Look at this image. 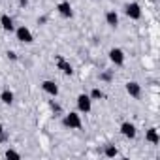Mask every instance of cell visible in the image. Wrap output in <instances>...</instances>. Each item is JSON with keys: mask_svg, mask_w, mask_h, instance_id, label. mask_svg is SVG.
Wrapping results in <instances>:
<instances>
[{"mask_svg": "<svg viewBox=\"0 0 160 160\" xmlns=\"http://www.w3.org/2000/svg\"><path fill=\"white\" fill-rule=\"evenodd\" d=\"M64 126L66 128H70V130H77V128H81V115L79 113H68V115H64Z\"/></svg>", "mask_w": 160, "mask_h": 160, "instance_id": "cell-1", "label": "cell"}, {"mask_svg": "<svg viewBox=\"0 0 160 160\" xmlns=\"http://www.w3.org/2000/svg\"><path fill=\"white\" fill-rule=\"evenodd\" d=\"M77 109L81 111V113H89V111L92 109V100H91L89 94L81 92V94L77 96Z\"/></svg>", "mask_w": 160, "mask_h": 160, "instance_id": "cell-2", "label": "cell"}, {"mask_svg": "<svg viewBox=\"0 0 160 160\" xmlns=\"http://www.w3.org/2000/svg\"><path fill=\"white\" fill-rule=\"evenodd\" d=\"M124 13L130 17V19H141V6L138 4V2H130V4H126L124 6Z\"/></svg>", "mask_w": 160, "mask_h": 160, "instance_id": "cell-3", "label": "cell"}, {"mask_svg": "<svg viewBox=\"0 0 160 160\" xmlns=\"http://www.w3.org/2000/svg\"><path fill=\"white\" fill-rule=\"evenodd\" d=\"M15 36H17V40H19L21 43H32V42H34V36H32V32H30L27 27L15 28Z\"/></svg>", "mask_w": 160, "mask_h": 160, "instance_id": "cell-4", "label": "cell"}, {"mask_svg": "<svg viewBox=\"0 0 160 160\" xmlns=\"http://www.w3.org/2000/svg\"><path fill=\"white\" fill-rule=\"evenodd\" d=\"M109 60L115 64V66H122L124 64V51L119 49V47H113L109 51Z\"/></svg>", "mask_w": 160, "mask_h": 160, "instance_id": "cell-5", "label": "cell"}, {"mask_svg": "<svg viewBox=\"0 0 160 160\" xmlns=\"http://www.w3.org/2000/svg\"><path fill=\"white\" fill-rule=\"evenodd\" d=\"M121 134H122L124 138H128V139H134V138L138 136V130H136V124H132L130 121H126V122H122V124H121Z\"/></svg>", "mask_w": 160, "mask_h": 160, "instance_id": "cell-6", "label": "cell"}, {"mask_svg": "<svg viewBox=\"0 0 160 160\" xmlns=\"http://www.w3.org/2000/svg\"><path fill=\"white\" fill-rule=\"evenodd\" d=\"M57 68H58V70H60L64 75H72V73H73V68H72V64H70V62H66L62 55H57Z\"/></svg>", "mask_w": 160, "mask_h": 160, "instance_id": "cell-7", "label": "cell"}, {"mask_svg": "<svg viewBox=\"0 0 160 160\" xmlns=\"http://www.w3.org/2000/svg\"><path fill=\"white\" fill-rule=\"evenodd\" d=\"M126 92L132 96V98H139L141 96V85L138 81H128L126 83Z\"/></svg>", "mask_w": 160, "mask_h": 160, "instance_id": "cell-8", "label": "cell"}, {"mask_svg": "<svg viewBox=\"0 0 160 160\" xmlns=\"http://www.w3.org/2000/svg\"><path fill=\"white\" fill-rule=\"evenodd\" d=\"M42 89L49 94V96H57L58 94V85L55 81H51V79H45V81L42 83Z\"/></svg>", "mask_w": 160, "mask_h": 160, "instance_id": "cell-9", "label": "cell"}, {"mask_svg": "<svg viewBox=\"0 0 160 160\" xmlns=\"http://www.w3.org/2000/svg\"><path fill=\"white\" fill-rule=\"evenodd\" d=\"M57 10H58V13H60L62 17H66V19H70V17L73 15L72 4H70V2H66V0H64V2H60V4L57 6Z\"/></svg>", "mask_w": 160, "mask_h": 160, "instance_id": "cell-10", "label": "cell"}, {"mask_svg": "<svg viewBox=\"0 0 160 160\" xmlns=\"http://www.w3.org/2000/svg\"><path fill=\"white\" fill-rule=\"evenodd\" d=\"M145 139H147L149 143H152V145H158V143H160V134H158V130H156V128H149L147 134H145Z\"/></svg>", "mask_w": 160, "mask_h": 160, "instance_id": "cell-11", "label": "cell"}, {"mask_svg": "<svg viewBox=\"0 0 160 160\" xmlns=\"http://www.w3.org/2000/svg\"><path fill=\"white\" fill-rule=\"evenodd\" d=\"M0 25H2V28H4L6 32H13V30H15L13 19H12L10 15H2V17H0Z\"/></svg>", "mask_w": 160, "mask_h": 160, "instance_id": "cell-12", "label": "cell"}, {"mask_svg": "<svg viewBox=\"0 0 160 160\" xmlns=\"http://www.w3.org/2000/svg\"><path fill=\"white\" fill-rule=\"evenodd\" d=\"M13 92L10 91V89H4L2 91V94H0V100H2V104H6V106H10V104H13Z\"/></svg>", "mask_w": 160, "mask_h": 160, "instance_id": "cell-13", "label": "cell"}, {"mask_svg": "<svg viewBox=\"0 0 160 160\" xmlns=\"http://www.w3.org/2000/svg\"><path fill=\"white\" fill-rule=\"evenodd\" d=\"M106 23L109 25V27H117L119 25V15H117V12H108L106 13Z\"/></svg>", "mask_w": 160, "mask_h": 160, "instance_id": "cell-14", "label": "cell"}, {"mask_svg": "<svg viewBox=\"0 0 160 160\" xmlns=\"http://www.w3.org/2000/svg\"><path fill=\"white\" fill-rule=\"evenodd\" d=\"M104 154H106L108 158H115V156L119 154V151H117V147H115V145H106V149H104Z\"/></svg>", "mask_w": 160, "mask_h": 160, "instance_id": "cell-15", "label": "cell"}, {"mask_svg": "<svg viewBox=\"0 0 160 160\" xmlns=\"http://www.w3.org/2000/svg\"><path fill=\"white\" fill-rule=\"evenodd\" d=\"M89 96H91V100H102V98H104V92H102L100 89H92Z\"/></svg>", "mask_w": 160, "mask_h": 160, "instance_id": "cell-16", "label": "cell"}, {"mask_svg": "<svg viewBox=\"0 0 160 160\" xmlns=\"http://www.w3.org/2000/svg\"><path fill=\"white\" fill-rule=\"evenodd\" d=\"M4 156H6V158H15V160H19V158H21V154H19L15 149H8V151L4 152Z\"/></svg>", "mask_w": 160, "mask_h": 160, "instance_id": "cell-17", "label": "cell"}, {"mask_svg": "<svg viewBox=\"0 0 160 160\" xmlns=\"http://www.w3.org/2000/svg\"><path fill=\"white\" fill-rule=\"evenodd\" d=\"M111 72H104V73H100V79H102V81H111Z\"/></svg>", "mask_w": 160, "mask_h": 160, "instance_id": "cell-18", "label": "cell"}, {"mask_svg": "<svg viewBox=\"0 0 160 160\" xmlns=\"http://www.w3.org/2000/svg\"><path fill=\"white\" fill-rule=\"evenodd\" d=\"M10 139V136H8V132L4 130V132H0V143H6Z\"/></svg>", "mask_w": 160, "mask_h": 160, "instance_id": "cell-19", "label": "cell"}, {"mask_svg": "<svg viewBox=\"0 0 160 160\" xmlns=\"http://www.w3.org/2000/svg\"><path fill=\"white\" fill-rule=\"evenodd\" d=\"M8 58H12V60H17V55H15L13 51H8Z\"/></svg>", "mask_w": 160, "mask_h": 160, "instance_id": "cell-20", "label": "cell"}, {"mask_svg": "<svg viewBox=\"0 0 160 160\" xmlns=\"http://www.w3.org/2000/svg\"><path fill=\"white\" fill-rule=\"evenodd\" d=\"M27 4H28V0H19V6H21V8H25Z\"/></svg>", "mask_w": 160, "mask_h": 160, "instance_id": "cell-21", "label": "cell"}, {"mask_svg": "<svg viewBox=\"0 0 160 160\" xmlns=\"http://www.w3.org/2000/svg\"><path fill=\"white\" fill-rule=\"evenodd\" d=\"M0 132H4V126H2V122H0Z\"/></svg>", "mask_w": 160, "mask_h": 160, "instance_id": "cell-22", "label": "cell"}]
</instances>
